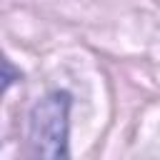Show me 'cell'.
<instances>
[{
	"label": "cell",
	"instance_id": "1",
	"mask_svg": "<svg viewBox=\"0 0 160 160\" xmlns=\"http://www.w3.org/2000/svg\"><path fill=\"white\" fill-rule=\"evenodd\" d=\"M70 92L55 90L30 110V158L70 160Z\"/></svg>",
	"mask_w": 160,
	"mask_h": 160
}]
</instances>
